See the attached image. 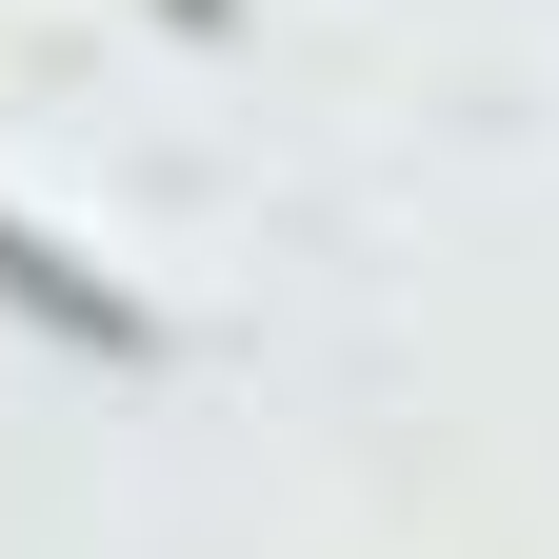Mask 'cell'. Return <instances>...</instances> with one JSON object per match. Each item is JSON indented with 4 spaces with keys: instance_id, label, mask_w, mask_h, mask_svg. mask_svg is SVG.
<instances>
[{
    "instance_id": "cell-1",
    "label": "cell",
    "mask_w": 559,
    "mask_h": 559,
    "mask_svg": "<svg viewBox=\"0 0 559 559\" xmlns=\"http://www.w3.org/2000/svg\"><path fill=\"white\" fill-rule=\"evenodd\" d=\"M0 300H21L40 340H100V360H160V320H140L120 280H81V260H60L40 221H0Z\"/></svg>"
},
{
    "instance_id": "cell-2",
    "label": "cell",
    "mask_w": 559,
    "mask_h": 559,
    "mask_svg": "<svg viewBox=\"0 0 559 559\" xmlns=\"http://www.w3.org/2000/svg\"><path fill=\"white\" fill-rule=\"evenodd\" d=\"M160 21H180V40H221V0H160Z\"/></svg>"
}]
</instances>
